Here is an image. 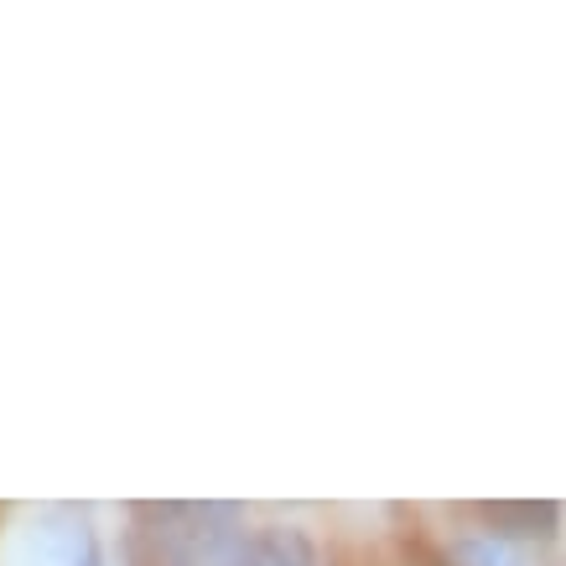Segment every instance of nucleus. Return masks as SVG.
<instances>
[{"label":"nucleus","mask_w":566,"mask_h":566,"mask_svg":"<svg viewBox=\"0 0 566 566\" xmlns=\"http://www.w3.org/2000/svg\"><path fill=\"white\" fill-rule=\"evenodd\" d=\"M255 556H260V566H317L312 535L292 531V525H275V531L255 535Z\"/></svg>","instance_id":"nucleus-3"},{"label":"nucleus","mask_w":566,"mask_h":566,"mask_svg":"<svg viewBox=\"0 0 566 566\" xmlns=\"http://www.w3.org/2000/svg\"><path fill=\"white\" fill-rule=\"evenodd\" d=\"M452 562L458 566H525L515 541H504L494 531H468L452 541Z\"/></svg>","instance_id":"nucleus-2"},{"label":"nucleus","mask_w":566,"mask_h":566,"mask_svg":"<svg viewBox=\"0 0 566 566\" xmlns=\"http://www.w3.org/2000/svg\"><path fill=\"white\" fill-rule=\"evenodd\" d=\"M483 520L504 541H551L562 531V510L551 499H499V504H483Z\"/></svg>","instance_id":"nucleus-1"}]
</instances>
